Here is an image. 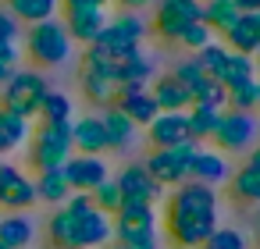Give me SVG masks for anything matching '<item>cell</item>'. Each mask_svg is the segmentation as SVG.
Listing matches in <instances>:
<instances>
[{
	"label": "cell",
	"mask_w": 260,
	"mask_h": 249,
	"mask_svg": "<svg viewBox=\"0 0 260 249\" xmlns=\"http://www.w3.org/2000/svg\"><path fill=\"white\" fill-rule=\"evenodd\" d=\"M228 189H232V196H235L239 203H253V206H260V174H256V171H249V167H235L232 178H228Z\"/></svg>",
	"instance_id": "cell-30"
},
{
	"label": "cell",
	"mask_w": 260,
	"mask_h": 249,
	"mask_svg": "<svg viewBox=\"0 0 260 249\" xmlns=\"http://www.w3.org/2000/svg\"><path fill=\"white\" fill-rule=\"evenodd\" d=\"M224 47L232 54H246L253 57L260 50V11H242L239 22L224 32Z\"/></svg>",
	"instance_id": "cell-19"
},
{
	"label": "cell",
	"mask_w": 260,
	"mask_h": 249,
	"mask_svg": "<svg viewBox=\"0 0 260 249\" xmlns=\"http://www.w3.org/2000/svg\"><path fill=\"white\" fill-rule=\"evenodd\" d=\"M221 107H203V103H192L189 111H185V128H189V139L200 146L203 139H214V128H217V121H221Z\"/></svg>",
	"instance_id": "cell-25"
},
{
	"label": "cell",
	"mask_w": 260,
	"mask_h": 249,
	"mask_svg": "<svg viewBox=\"0 0 260 249\" xmlns=\"http://www.w3.org/2000/svg\"><path fill=\"white\" fill-rule=\"evenodd\" d=\"M72 111H75V107H72V96H68V93L50 89V93L43 96V103H40V114H36V118H40L43 125H64V121H75V118H72Z\"/></svg>",
	"instance_id": "cell-29"
},
{
	"label": "cell",
	"mask_w": 260,
	"mask_h": 249,
	"mask_svg": "<svg viewBox=\"0 0 260 249\" xmlns=\"http://www.w3.org/2000/svg\"><path fill=\"white\" fill-rule=\"evenodd\" d=\"M253 68H256V79H260V50L253 54Z\"/></svg>",
	"instance_id": "cell-46"
},
{
	"label": "cell",
	"mask_w": 260,
	"mask_h": 249,
	"mask_svg": "<svg viewBox=\"0 0 260 249\" xmlns=\"http://www.w3.org/2000/svg\"><path fill=\"white\" fill-rule=\"evenodd\" d=\"M160 228L168 231L171 245L200 249L217 228V189L200 182H182L178 189H171Z\"/></svg>",
	"instance_id": "cell-1"
},
{
	"label": "cell",
	"mask_w": 260,
	"mask_h": 249,
	"mask_svg": "<svg viewBox=\"0 0 260 249\" xmlns=\"http://www.w3.org/2000/svg\"><path fill=\"white\" fill-rule=\"evenodd\" d=\"M0 249H4V245H0Z\"/></svg>",
	"instance_id": "cell-50"
},
{
	"label": "cell",
	"mask_w": 260,
	"mask_h": 249,
	"mask_svg": "<svg viewBox=\"0 0 260 249\" xmlns=\"http://www.w3.org/2000/svg\"><path fill=\"white\" fill-rule=\"evenodd\" d=\"M203 18V0H157V15H153V32L160 40L178 43V36Z\"/></svg>",
	"instance_id": "cell-8"
},
{
	"label": "cell",
	"mask_w": 260,
	"mask_h": 249,
	"mask_svg": "<svg viewBox=\"0 0 260 249\" xmlns=\"http://www.w3.org/2000/svg\"><path fill=\"white\" fill-rule=\"evenodd\" d=\"M75 217H79V249H104L107 242H114V221L100 214L96 206Z\"/></svg>",
	"instance_id": "cell-18"
},
{
	"label": "cell",
	"mask_w": 260,
	"mask_h": 249,
	"mask_svg": "<svg viewBox=\"0 0 260 249\" xmlns=\"http://www.w3.org/2000/svg\"><path fill=\"white\" fill-rule=\"evenodd\" d=\"M256 111H260V79H256Z\"/></svg>",
	"instance_id": "cell-47"
},
{
	"label": "cell",
	"mask_w": 260,
	"mask_h": 249,
	"mask_svg": "<svg viewBox=\"0 0 260 249\" xmlns=\"http://www.w3.org/2000/svg\"><path fill=\"white\" fill-rule=\"evenodd\" d=\"M210 40H214V32H210V29H207L203 22H196V25H189V29H185V32L178 36V43H182L185 50H192V54H200V50H203V47H207Z\"/></svg>",
	"instance_id": "cell-38"
},
{
	"label": "cell",
	"mask_w": 260,
	"mask_h": 249,
	"mask_svg": "<svg viewBox=\"0 0 260 249\" xmlns=\"http://www.w3.org/2000/svg\"><path fill=\"white\" fill-rule=\"evenodd\" d=\"M228 54H232V50H228L224 43H214V40H210V43H207L200 54H192V57L200 61L203 75H210V79L217 82V79H221V72H224V64H228Z\"/></svg>",
	"instance_id": "cell-32"
},
{
	"label": "cell",
	"mask_w": 260,
	"mask_h": 249,
	"mask_svg": "<svg viewBox=\"0 0 260 249\" xmlns=\"http://www.w3.org/2000/svg\"><path fill=\"white\" fill-rule=\"evenodd\" d=\"M29 139H32V121H29V118H18V114H11V111L0 107V157L22 150Z\"/></svg>",
	"instance_id": "cell-23"
},
{
	"label": "cell",
	"mask_w": 260,
	"mask_h": 249,
	"mask_svg": "<svg viewBox=\"0 0 260 249\" xmlns=\"http://www.w3.org/2000/svg\"><path fill=\"white\" fill-rule=\"evenodd\" d=\"M200 249H249V235H246L242 228L217 224V228H214V235H210Z\"/></svg>",
	"instance_id": "cell-34"
},
{
	"label": "cell",
	"mask_w": 260,
	"mask_h": 249,
	"mask_svg": "<svg viewBox=\"0 0 260 249\" xmlns=\"http://www.w3.org/2000/svg\"><path fill=\"white\" fill-rule=\"evenodd\" d=\"M260 143V121L256 114H242V111H224L217 128H214V146L228 157H246L253 146Z\"/></svg>",
	"instance_id": "cell-7"
},
{
	"label": "cell",
	"mask_w": 260,
	"mask_h": 249,
	"mask_svg": "<svg viewBox=\"0 0 260 249\" xmlns=\"http://www.w3.org/2000/svg\"><path fill=\"white\" fill-rule=\"evenodd\" d=\"M8 11H11L18 22H25V25H36V22L57 18L61 0H8Z\"/></svg>",
	"instance_id": "cell-27"
},
{
	"label": "cell",
	"mask_w": 260,
	"mask_h": 249,
	"mask_svg": "<svg viewBox=\"0 0 260 249\" xmlns=\"http://www.w3.org/2000/svg\"><path fill=\"white\" fill-rule=\"evenodd\" d=\"M256 224H260V217H256Z\"/></svg>",
	"instance_id": "cell-49"
},
{
	"label": "cell",
	"mask_w": 260,
	"mask_h": 249,
	"mask_svg": "<svg viewBox=\"0 0 260 249\" xmlns=\"http://www.w3.org/2000/svg\"><path fill=\"white\" fill-rule=\"evenodd\" d=\"M36 238V224L29 214H4L0 217V245L4 249H29Z\"/></svg>",
	"instance_id": "cell-21"
},
{
	"label": "cell",
	"mask_w": 260,
	"mask_h": 249,
	"mask_svg": "<svg viewBox=\"0 0 260 249\" xmlns=\"http://www.w3.org/2000/svg\"><path fill=\"white\" fill-rule=\"evenodd\" d=\"M18 61H22L18 43H15V47H0V86H4V82L18 72Z\"/></svg>",
	"instance_id": "cell-41"
},
{
	"label": "cell",
	"mask_w": 260,
	"mask_h": 249,
	"mask_svg": "<svg viewBox=\"0 0 260 249\" xmlns=\"http://www.w3.org/2000/svg\"><path fill=\"white\" fill-rule=\"evenodd\" d=\"M239 11H260V0H235Z\"/></svg>",
	"instance_id": "cell-45"
},
{
	"label": "cell",
	"mask_w": 260,
	"mask_h": 249,
	"mask_svg": "<svg viewBox=\"0 0 260 249\" xmlns=\"http://www.w3.org/2000/svg\"><path fill=\"white\" fill-rule=\"evenodd\" d=\"M118 245H125V249H160V228H157V231L125 235V238H118Z\"/></svg>",
	"instance_id": "cell-39"
},
{
	"label": "cell",
	"mask_w": 260,
	"mask_h": 249,
	"mask_svg": "<svg viewBox=\"0 0 260 249\" xmlns=\"http://www.w3.org/2000/svg\"><path fill=\"white\" fill-rule=\"evenodd\" d=\"M128 121H136L139 128H146L160 111H157V103H153V96H150V89H139V93H125V96H118V103H114Z\"/></svg>",
	"instance_id": "cell-24"
},
{
	"label": "cell",
	"mask_w": 260,
	"mask_h": 249,
	"mask_svg": "<svg viewBox=\"0 0 260 249\" xmlns=\"http://www.w3.org/2000/svg\"><path fill=\"white\" fill-rule=\"evenodd\" d=\"M72 146H75V153H86V157H104V153L111 150V139H107L104 118H100V114L75 118V121H72Z\"/></svg>",
	"instance_id": "cell-14"
},
{
	"label": "cell",
	"mask_w": 260,
	"mask_h": 249,
	"mask_svg": "<svg viewBox=\"0 0 260 249\" xmlns=\"http://www.w3.org/2000/svg\"><path fill=\"white\" fill-rule=\"evenodd\" d=\"M100 118H104L107 139H111V150L125 153V150H132V146L139 143V125H136V121H128V118H125L118 107H107Z\"/></svg>",
	"instance_id": "cell-22"
},
{
	"label": "cell",
	"mask_w": 260,
	"mask_h": 249,
	"mask_svg": "<svg viewBox=\"0 0 260 249\" xmlns=\"http://www.w3.org/2000/svg\"><path fill=\"white\" fill-rule=\"evenodd\" d=\"M75 146H72V121L64 125H43L32 132L29 139V160L36 171H61L72 160Z\"/></svg>",
	"instance_id": "cell-4"
},
{
	"label": "cell",
	"mask_w": 260,
	"mask_h": 249,
	"mask_svg": "<svg viewBox=\"0 0 260 249\" xmlns=\"http://www.w3.org/2000/svg\"><path fill=\"white\" fill-rule=\"evenodd\" d=\"M111 221H114V242L125 235H136V231H157L160 228L157 206H150V203H125Z\"/></svg>",
	"instance_id": "cell-17"
},
{
	"label": "cell",
	"mask_w": 260,
	"mask_h": 249,
	"mask_svg": "<svg viewBox=\"0 0 260 249\" xmlns=\"http://www.w3.org/2000/svg\"><path fill=\"white\" fill-rule=\"evenodd\" d=\"M25 54L36 64H43V68L64 64L72 57V36H68L64 22L61 18H50V22L29 25V32H25Z\"/></svg>",
	"instance_id": "cell-5"
},
{
	"label": "cell",
	"mask_w": 260,
	"mask_h": 249,
	"mask_svg": "<svg viewBox=\"0 0 260 249\" xmlns=\"http://www.w3.org/2000/svg\"><path fill=\"white\" fill-rule=\"evenodd\" d=\"M224 100H228V89H224L221 82H214L210 75H207L196 89H189V107H192V103H203V107H221V111H224Z\"/></svg>",
	"instance_id": "cell-35"
},
{
	"label": "cell",
	"mask_w": 260,
	"mask_h": 249,
	"mask_svg": "<svg viewBox=\"0 0 260 249\" xmlns=\"http://www.w3.org/2000/svg\"><path fill=\"white\" fill-rule=\"evenodd\" d=\"M72 192H93L100 182L111 178V164L104 157H86V153H72V160L61 167Z\"/></svg>",
	"instance_id": "cell-12"
},
{
	"label": "cell",
	"mask_w": 260,
	"mask_h": 249,
	"mask_svg": "<svg viewBox=\"0 0 260 249\" xmlns=\"http://www.w3.org/2000/svg\"><path fill=\"white\" fill-rule=\"evenodd\" d=\"M32 185H36V199L54 203V206H64V199L72 196V185H68L64 171H40V178Z\"/></svg>",
	"instance_id": "cell-28"
},
{
	"label": "cell",
	"mask_w": 260,
	"mask_h": 249,
	"mask_svg": "<svg viewBox=\"0 0 260 249\" xmlns=\"http://www.w3.org/2000/svg\"><path fill=\"white\" fill-rule=\"evenodd\" d=\"M150 96L157 103V111H189V89L168 72V75H157L150 82Z\"/></svg>",
	"instance_id": "cell-20"
},
{
	"label": "cell",
	"mask_w": 260,
	"mask_h": 249,
	"mask_svg": "<svg viewBox=\"0 0 260 249\" xmlns=\"http://www.w3.org/2000/svg\"><path fill=\"white\" fill-rule=\"evenodd\" d=\"M146 32H150V22H146L139 11H121V15L107 18V25H104V32H100L96 43L114 57V54H121V50H128V47H143Z\"/></svg>",
	"instance_id": "cell-9"
},
{
	"label": "cell",
	"mask_w": 260,
	"mask_h": 249,
	"mask_svg": "<svg viewBox=\"0 0 260 249\" xmlns=\"http://www.w3.org/2000/svg\"><path fill=\"white\" fill-rule=\"evenodd\" d=\"M107 4H111V0H61L64 11H68V8H104V11H107Z\"/></svg>",
	"instance_id": "cell-42"
},
{
	"label": "cell",
	"mask_w": 260,
	"mask_h": 249,
	"mask_svg": "<svg viewBox=\"0 0 260 249\" xmlns=\"http://www.w3.org/2000/svg\"><path fill=\"white\" fill-rule=\"evenodd\" d=\"M146 139L153 150H171L178 143L189 139V128H185V111H160L150 125H146Z\"/></svg>",
	"instance_id": "cell-15"
},
{
	"label": "cell",
	"mask_w": 260,
	"mask_h": 249,
	"mask_svg": "<svg viewBox=\"0 0 260 249\" xmlns=\"http://www.w3.org/2000/svg\"><path fill=\"white\" fill-rule=\"evenodd\" d=\"M171 75H175V79H178V82H182L185 89H196V86H200V82L207 79L196 57H182V61H178V64L171 68Z\"/></svg>",
	"instance_id": "cell-37"
},
{
	"label": "cell",
	"mask_w": 260,
	"mask_h": 249,
	"mask_svg": "<svg viewBox=\"0 0 260 249\" xmlns=\"http://www.w3.org/2000/svg\"><path fill=\"white\" fill-rule=\"evenodd\" d=\"M22 36V22L11 11H0V47H15Z\"/></svg>",
	"instance_id": "cell-40"
},
{
	"label": "cell",
	"mask_w": 260,
	"mask_h": 249,
	"mask_svg": "<svg viewBox=\"0 0 260 249\" xmlns=\"http://www.w3.org/2000/svg\"><path fill=\"white\" fill-rule=\"evenodd\" d=\"M79 86H82L86 100L93 107H100V111H107V107L118 103V64H114V57L100 43L86 47L82 72H79Z\"/></svg>",
	"instance_id": "cell-2"
},
{
	"label": "cell",
	"mask_w": 260,
	"mask_h": 249,
	"mask_svg": "<svg viewBox=\"0 0 260 249\" xmlns=\"http://www.w3.org/2000/svg\"><path fill=\"white\" fill-rule=\"evenodd\" d=\"M118 4H121V11H143V8L157 4V0H118Z\"/></svg>",
	"instance_id": "cell-44"
},
{
	"label": "cell",
	"mask_w": 260,
	"mask_h": 249,
	"mask_svg": "<svg viewBox=\"0 0 260 249\" xmlns=\"http://www.w3.org/2000/svg\"><path fill=\"white\" fill-rule=\"evenodd\" d=\"M104 249H125V245H118V242H107V245H104Z\"/></svg>",
	"instance_id": "cell-48"
},
{
	"label": "cell",
	"mask_w": 260,
	"mask_h": 249,
	"mask_svg": "<svg viewBox=\"0 0 260 249\" xmlns=\"http://www.w3.org/2000/svg\"><path fill=\"white\" fill-rule=\"evenodd\" d=\"M239 15H242V11H239L235 0H203V18H200V22H203L210 32H221V36H224V32L239 22Z\"/></svg>",
	"instance_id": "cell-26"
},
{
	"label": "cell",
	"mask_w": 260,
	"mask_h": 249,
	"mask_svg": "<svg viewBox=\"0 0 260 249\" xmlns=\"http://www.w3.org/2000/svg\"><path fill=\"white\" fill-rule=\"evenodd\" d=\"M246 79H256V68H253V57H246V54H228V64H224V72H221V86L224 89H232V86H239V82H246Z\"/></svg>",
	"instance_id": "cell-33"
},
{
	"label": "cell",
	"mask_w": 260,
	"mask_h": 249,
	"mask_svg": "<svg viewBox=\"0 0 260 249\" xmlns=\"http://www.w3.org/2000/svg\"><path fill=\"white\" fill-rule=\"evenodd\" d=\"M50 93V82L43 79V72H32V68H18L4 86H0V107L18 114V118H36L40 114V103L43 96Z\"/></svg>",
	"instance_id": "cell-3"
},
{
	"label": "cell",
	"mask_w": 260,
	"mask_h": 249,
	"mask_svg": "<svg viewBox=\"0 0 260 249\" xmlns=\"http://www.w3.org/2000/svg\"><path fill=\"white\" fill-rule=\"evenodd\" d=\"M232 171L235 167L228 164V157L221 150H196V157L189 164V182H200V185L217 189V185H224L232 178Z\"/></svg>",
	"instance_id": "cell-16"
},
{
	"label": "cell",
	"mask_w": 260,
	"mask_h": 249,
	"mask_svg": "<svg viewBox=\"0 0 260 249\" xmlns=\"http://www.w3.org/2000/svg\"><path fill=\"white\" fill-rule=\"evenodd\" d=\"M64 29L72 36V43H82V47H93L107 25V11L104 8H68L64 11Z\"/></svg>",
	"instance_id": "cell-13"
},
{
	"label": "cell",
	"mask_w": 260,
	"mask_h": 249,
	"mask_svg": "<svg viewBox=\"0 0 260 249\" xmlns=\"http://www.w3.org/2000/svg\"><path fill=\"white\" fill-rule=\"evenodd\" d=\"M89 199H93V206H96L100 214H107V217H114V214L125 206V196H121V189H118L114 174H111L107 182H100V185L89 192Z\"/></svg>",
	"instance_id": "cell-31"
},
{
	"label": "cell",
	"mask_w": 260,
	"mask_h": 249,
	"mask_svg": "<svg viewBox=\"0 0 260 249\" xmlns=\"http://www.w3.org/2000/svg\"><path fill=\"white\" fill-rule=\"evenodd\" d=\"M36 203H40V199H36L32 178H29L22 167L0 160V206H4L8 214H29Z\"/></svg>",
	"instance_id": "cell-10"
},
{
	"label": "cell",
	"mask_w": 260,
	"mask_h": 249,
	"mask_svg": "<svg viewBox=\"0 0 260 249\" xmlns=\"http://www.w3.org/2000/svg\"><path fill=\"white\" fill-rule=\"evenodd\" d=\"M242 167H249V171H256V174H260V143L246 153V164H242Z\"/></svg>",
	"instance_id": "cell-43"
},
{
	"label": "cell",
	"mask_w": 260,
	"mask_h": 249,
	"mask_svg": "<svg viewBox=\"0 0 260 249\" xmlns=\"http://www.w3.org/2000/svg\"><path fill=\"white\" fill-rule=\"evenodd\" d=\"M114 182H118L125 203H150V206H157V203L164 199V189L150 178V171L143 167V160H139V164H125V167L114 174Z\"/></svg>",
	"instance_id": "cell-11"
},
{
	"label": "cell",
	"mask_w": 260,
	"mask_h": 249,
	"mask_svg": "<svg viewBox=\"0 0 260 249\" xmlns=\"http://www.w3.org/2000/svg\"><path fill=\"white\" fill-rule=\"evenodd\" d=\"M196 150L200 146L192 139H185V143H178L171 150H150L146 160H143V167L150 171V178L160 189H178L182 182H189V164H192Z\"/></svg>",
	"instance_id": "cell-6"
},
{
	"label": "cell",
	"mask_w": 260,
	"mask_h": 249,
	"mask_svg": "<svg viewBox=\"0 0 260 249\" xmlns=\"http://www.w3.org/2000/svg\"><path fill=\"white\" fill-rule=\"evenodd\" d=\"M224 111L253 114V111H256V79H246V82L232 86V89H228V100H224Z\"/></svg>",
	"instance_id": "cell-36"
}]
</instances>
